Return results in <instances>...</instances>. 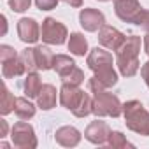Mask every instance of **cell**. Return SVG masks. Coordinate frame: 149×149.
Returning a JSON list of instances; mask_svg holds the SVG:
<instances>
[{"mask_svg": "<svg viewBox=\"0 0 149 149\" xmlns=\"http://www.w3.org/2000/svg\"><path fill=\"white\" fill-rule=\"evenodd\" d=\"M125 40H126V35L121 33L118 28H114L111 25H104L98 30V42L109 51H118L123 46Z\"/></svg>", "mask_w": 149, "mask_h": 149, "instance_id": "6", "label": "cell"}, {"mask_svg": "<svg viewBox=\"0 0 149 149\" xmlns=\"http://www.w3.org/2000/svg\"><path fill=\"white\" fill-rule=\"evenodd\" d=\"M14 114L19 118V119H32L35 116V105L25 98V97H18L16 98V105H14Z\"/></svg>", "mask_w": 149, "mask_h": 149, "instance_id": "19", "label": "cell"}, {"mask_svg": "<svg viewBox=\"0 0 149 149\" xmlns=\"http://www.w3.org/2000/svg\"><path fill=\"white\" fill-rule=\"evenodd\" d=\"M23 90H25V95L28 98H37V95L42 90V81H40V76L37 72H28L26 74L25 83H23Z\"/></svg>", "mask_w": 149, "mask_h": 149, "instance_id": "17", "label": "cell"}, {"mask_svg": "<svg viewBox=\"0 0 149 149\" xmlns=\"http://www.w3.org/2000/svg\"><path fill=\"white\" fill-rule=\"evenodd\" d=\"M19 56H21V60H23V63H25V67H26V74L39 70V68H37V63H35V51H33V47L23 49V51L19 53Z\"/></svg>", "mask_w": 149, "mask_h": 149, "instance_id": "25", "label": "cell"}, {"mask_svg": "<svg viewBox=\"0 0 149 149\" xmlns=\"http://www.w3.org/2000/svg\"><path fill=\"white\" fill-rule=\"evenodd\" d=\"M86 63L95 74H98L105 68H111L114 61H112V54L109 51H105L104 47H95V49L90 51V54L86 58Z\"/></svg>", "mask_w": 149, "mask_h": 149, "instance_id": "12", "label": "cell"}, {"mask_svg": "<svg viewBox=\"0 0 149 149\" xmlns=\"http://www.w3.org/2000/svg\"><path fill=\"white\" fill-rule=\"evenodd\" d=\"M14 105H16V97L9 91V88L4 84L2 86V102H0V114L7 116L11 112H14Z\"/></svg>", "mask_w": 149, "mask_h": 149, "instance_id": "21", "label": "cell"}, {"mask_svg": "<svg viewBox=\"0 0 149 149\" xmlns=\"http://www.w3.org/2000/svg\"><path fill=\"white\" fill-rule=\"evenodd\" d=\"M56 88L53 84H42L40 93L37 95V105L42 111H51L56 105Z\"/></svg>", "mask_w": 149, "mask_h": 149, "instance_id": "15", "label": "cell"}, {"mask_svg": "<svg viewBox=\"0 0 149 149\" xmlns=\"http://www.w3.org/2000/svg\"><path fill=\"white\" fill-rule=\"evenodd\" d=\"M144 51H146L147 56H149V32H147V35L144 37Z\"/></svg>", "mask_w": 149, "mask_h": 149, "instance_id": "35", "label": "cell"}, {"mask_svg": "<svg viewBox=\"0 0 149 149\" xmlns=\"http://www.w3.org/2000/svg\"><path fill=\"white\" fill-rule=\"evenodd\" d=\"M133 25H137V26H140L144 32H149V11L147 9H140V13L137 14V18H135V21H133Z\"/></svg>", "mask_w": 149, "mask_h": 149, "instance_id": "26", "label": "cell"}, {"mask_svg": "<svg viewBox=\"0 0 149 149\" xmlns=\"http://www.w3.org/2000/svg\"><path fill=\"white\" fill-rule=\"evenodd\" d=\"M88 86H90V90H91V93L95 95V93H98V91H104V90H107L102 83H100V79L97 77V76H93L90 81H88Z\"/></svg>", "mask_w": 149, "mask_h": 149, "instance_id": "30", "label": "cell"}, {"mask_svg": "<svg viewBox=\"0 0 149 149\" xmlns=\"http://www.w3.org/2000/svg\"><path fill=\"white\" fill-rule=\"evenodd\" d=\"M98 2H109V0H98Z\"/></svg>", "mask_w": 149, "mask_h": 149, "instance_id": "37", "label": "cell"}, {"mask_svg": "<svg viewBox=\"0 0 149 149\" xmlns=\"http://www.w3.org/2000/svg\"><path fill=\"white\" fill-rule=\"evenodd\" d=\"M0 19H2V35L7 33V18L6 16H0Z\"/></svg>", "mask_w": 149, "mask_h": 149, "instance_id": "34", "label": "cell"}, {"mask_svg": "<svg viewBox=\"0 0 149 149\" xmlns=\"http://www.w3.org/2000/svg\"><path fill=\"white\" fill-rule=\"evenodd\" d=\"M105 146H109V147H112V149H119V147H133V144L128 142L126 137H125L121 132H116V130L109 133V139H107V144H105Z\"/></svg>", "mask_w": 149, "mask_h": 149, "instance_id": "23", "label": "cell"}, {"mask_svg": "<svg viewBox=\"0 0 149 149\" xmlns=\"http://www.w3.org/2000/svg\"><path fill=\"white\" fill-rule=\"evenodd\" d=\"M74 67H76V61H74L70 56H67V54H56L54 56L53 68L56 70V74H58L60 77H63L65 74H68Z\"/></svg>", "mask_w": 149, "mask_h": 149, "instance_id": "20", "label": "cell"}, {"mask_svg": "<svg viewBox=\"0 0 149 149\" xmlns=\"http://www.w3.org/2000/svg\"><path fill=\"white\" fill-rule=\"evenodd\" d=\"M91 112H93V98L84 91V95H83L79 105L72 111V114H74V116H77V118H86V116L91 114Z\"/></svg>", "mask_w": 149, "mask_h": 149, "instance_id": "22", "label": "cell"}, {"mask_svg": "<svg viewBox=\"0 0 149 149\" xmlns=\"http://www.w3.org/2000/svg\"><path fill=\"white\" fill-rule=\"evenodd\" d=\"M11 140L13 146L18 149H35L37 147V137L33 132V126L26 123L25 119L14 123L11 128Z\"/></svg>", "mask_w": 149, "mask_h": 149, "instance_id": "5", "label": "cell"}, {"mask_svg": "<svg viewBox=\"0 0 149 149\" xmlns=\"http://www.w3.org/2000/svg\"><path fill=\"white\" fill-rule=\"evenodd\" d=\"M140 37L139 35H128L123 46L116 51V65L119 68V74L125 77H133L140 68L139 63V53H140Z\"/></svg>", "mask_w": 149, "mask_h": 149, "instance_id": "1", "label": "cell"}, {"mask_svg": "<svg viewBox=\"0 0 149 149\" xmlns=\"http://www.w3.org/2000/svg\"><path fill=\"white\" fill-rule=\"evenodd\" d=\"M61 79V83L63 84H76V86H81L83 84V81H84V72L76 65L68 74H65L63 77H60Z\"/></svg>", "mask_w": 149, "mask_h": 149, "instance_id": "24", "label": "cell"}, {"mask_svg": "<svg viewBox=\"0 0 149 149\" xmlns=\"http://www.w3.org/2000/svg\"><path fill=\"white\" fill-rule=\"evenodd\" d=\"M97 118H119L123 114V104L119 102V98L112 93H109L107 90L95 93L93 97V112Z\"/></svg>", "mask_w": 149, "mask_h": 149, "instance_id": "3", "label": "cell"}, {"mask_svg": "<svg viewBox=\"0 0 149 149\" xmlns=\"http://www.w3.org/2000/svg\"><path fill=\"white\" fill-rule=\"evenodd\" d=\"M123 116L128 130L142 137H149V112L139 100H128L123 104Z\"/></svg>", "mask_w": 149, "mask_h": 149, "instance_id": "2", "label": "cell"}, {"mask_svg": "<svg viewBox=\"0 0 149 149\" xmlns=\"http://www.w3.org/2000/svg\"><path fill=\"white\" fill-rule=\"evenodd\" d=\"M23 74H26V67H25L19 54L2 61V76H4V79H14V77L23 76Z\"/></svg>", "mask_w": 149, "mask_h": 149, "instance_id": "14", "label": "cell"}, {"mask_svg": "<svg viewBox=\"0 0 149 149\" xmlns=\"http://www.w3.org/2000/svg\"><path fill=\"white\" fill-rule=\"evenodd\" d=\"M140 76H142L144 83H146L147 88H149V61H146V63L142 65V68H140Z\"/></svg>", "mask_w": 149, "mask_h": 149, "instance_id": "31", "label": "cell"}, {"mask_svg": "<svg viewBox=\"0 0 149 149\" xmlns=\"http://www.w3.org/2000/svg\"><path fill=\"white\" fill-rule=\"evenodd\" d=\"M0 147H2V149H7V147H9V144H7V142H2V144H0Z\"/></svg>", "mask_w": 149, "mask_h": 149, "instance_id": "36", "label": "cell"}, {"mask_svg": "<svg viewBox=\"0 0 149 149\" xmlns=\"http://www.w3.org/2000/svg\"><path fill=\"white\" fill-rule=\"evenodd\" d=\"M68 51L76 56H84L88 53V39L79 33V32H74L70 33V39H68Z\"/></svg>", "mask_w": 149, "mask_h": 149, "instance_id": "18", "label": "cell"}, {"mask_svg": "<svg viewBox=\"0 0 149 149\" xmlns=\"http://www.w3.org/2000/svg\"><path fill=\"white\" fill-rule=\"evenodd\" d=\"M83 95H84V91H83L79 86H76V84H61V88H60V91H58L60 104H61L65 109H68L70 112L79 105Z\"/></svg>", "mask_w": 149, "mask_h": 149, "instance_id": "9", "label": "cell"}, {"mask_svg": "<svg viewBox=\"0 0 149 149\" xmlns=\"http://www.w3.org/2000/svg\"><path fill=\"white\" fill-rule=\"evenodd\" d=\"M81 132L76 126H61L54 133V140L63 147H76L81 142Z\"/></svg>", "mask_w": 149, "mask_h": 149, "instance_id": "13", "label": "cell"}, {"mask_svg": "<svg viewBox=\"0 0 149 149\" xmlns=\"http://www.w3.org/2000/svg\"><path fill=\"white\" fill-rule=\"evenodd\" d=\"M32 0H9V7L14 13H25L26 9H30Z\"/></svg>", "mask_w": 149, "mask_h": 149, "instance_id": "27", "label": "cell"}, {"mask_svg": "<svg viewBox=\"0 0 149 149\" xmlns=\"http://www.w3.org/2000/svg\"><path fill=\"white\" fill-rule=\"evenodd\" d=\"M18 35L25 44H35L40 39V26L33 18H21L18 21Z\"/></svg>", "mask_w": 149, "mask_h": 149, "instance_id": "11", "label": "cell"}, {"mask_svg": "<svg viewBox=\"0 0 149 149\" xmlns=\"http://www.w3.org/2000/svg\"><path fill=\"white\" fill-rule=\"evenodd\" d=\"M7 130H9V125L6 119H0V139L7 137Z\"/></svg>", "mask_w": 149, "mask_h": 149, "instance_id": "32", "label": "cell"}, {"mask_svg": "<svg viewBox=\"0 0 149 149\" xmlns=\"http://www.w3.org/2000/svg\"><path fill=\"white\" fill-rule=\"evenodd\" d=\"M79 23L86 32H98L105 25V16L98 9H83L79 13Z\"/></svg>", "mask_w": 149, "mask_h": 149, "instance_id": "10", "label": "cell"}, {"mask_svg": "<svg viewBox=\"0 0 149 149\" xmlns=\"http://www.w3.org/2000/svg\"><path fill=\"white\" fill-rule=\"evenodd\" d=\"M33 51H35V63H37L39 70H49V68H53L56 54H53V51L47 46H35Z\"/></svg>", "mask_w": 149, "mask_h": 149, "instance_id": "16", "label": "cell"}, {"mask_svg": "<svg viewBox=\"0 0 149 149\" xmlns=\"http://www.w3.org/2000/svg\"><path fill=\"white\" fill-rule=\"evenodd\" d=\"M14 56H18V53H16V49L13 46H7V44L0 46V63L9 60V58H14Z\"/></svg>", "mask_w": 149, "mask_h": 149, "instance_id": "28", "label": "cell"}, {"mask_svg": "<svg viewBox=\"0 0 149 149\" xmlns=\"http://www.w3.org/2000/svg\"><path fill=\"white\" fill-rule=\"evenodd\" d=\"M142 6L139 0H114V13L125 23H133Z\"/></svg>", "mask_w": 149, "mask_h": 149, "instance_id": "7", "label": "cell"}, {"mask_svg": "<svg viewBox=\"0 0 149 149\" xmlns=\"http://www.w3.org/2000/svg\"><path fill=\"white\" fill-rule=\"evenodd\" d=\"M109 133H111L109 125L105 121H100L98 118H97V121H91L88 125V128L84 130L86 140H90L91 144H97V146H105L107 139H109Z\"/></svg>", "mask_w": 149, "mask_h": 149, "instance_id": "8", "label": "cell"}, {"mask_svg": "<svg viewBox=\"0 0 149 149\" xmlns=\"http://www.w3.org/2000/svg\"><path fill=\"white\" fill-rule=\"evenodd\" d=\"M61 2H65L70 7H81L83 6V0H61Z\"/></svg>", "mask_w": 149, "mask_h": 149, "instance_id": "33", "label": "cell"}, {"mask_svg": "<svg viewBox=\"0 0 149 149\" xmlns=\"http://www.w3.org/2000/svg\"><path fill=\"white\" fill-rule=\"evenodd\" d=\"M60 0H35V6L40 9V11H51L58 6Z\"/></svg>", "mask_w": 149, "mask_h": 149, "instance_id": "29", "label": "cell"}, {"mask_svg": "<svg viewBox=\"0 0 149 149\" xmlns=\"http://www.w3.org/2000/svg\"><path fill=\"white\" fill-rule=\"evenodd\" d=\"M68 37L67 26L54 18H46L40 25V39L49 46H61Z\"/></svg>", "mask_w": 149, "mask_h": 149, "instance_id": "4", "label": "cell"}]
</instances>
